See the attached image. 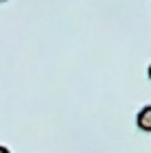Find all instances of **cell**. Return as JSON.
Instances as JSON below:
<instances>
[{
	"mask_svg": "<svg viewBox=\"0 0 151 153\" xmlns=\"http://www.w3.org/2000/svg\"><path fill=\"white\" fill-rule=\"evenodd\" d=\"M0 153H9V149H7V147H0Z\"/></svg>",
	"mask_w": 151,
	"mask_h": 153,
	"instance_id": "7a4b0ae2",
	"label": "cell"
},
{
	"mask_svg": "<svg viewBox=\"0 0 151 153\" xmlns=\"http://www.w3.org/2000/svg\"><path fill=\"white\" fill-rule=\"evenodd\" d=\"M149 79H151V66H149Z\"/></svg>",
	"mask_w": 151,
	"mask_h": 153,
	"instance_id": "3957f363",
	"label": "cell"
},
{
	"mask_svg": "<svg viewBox=\"0 0 151 153\" xmlns=\"http://www.w3.org/2000/svg\"><path fill=\"white\" fill-rule=\"evenodd\" d=\"M136 123H138V127L142 131H151V105H145V107L140 109Z\"/></svg>",
	"mask_w": 151,
	"mask_h": 153,
	"instance_id": "6da1fadb",
	"label": "cell"
}]
</instances>
